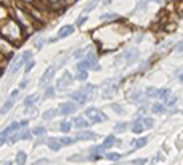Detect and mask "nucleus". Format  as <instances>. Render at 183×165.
<instances>
[{
	"instance_id": "35",
	"label": "nucleus",
	"mask_w": 183,
	"mask_h": 165,
	"mask_svg": "<svg viewBox=\"0 0 183 165\" xmlns=\"http://www.w3.org/2000/svg\"><path fill=\"white\" fill-rule=\"evenodd\" d=\"M87 79H89V72H75V80L85 82Z\"/></svg>"
},
{
	"instance_id": "38",
	"label": "nucleus",
	"mask_w": 183,
	"mask_h": 165,
	"mask_svg": "<svg viewBox=\"0 0 183 165\" xmlns=\"http://www.w3.org/2000/svg\"><path fill=\"white\" fill-rule=\"evenodd\" d=\"M87 20H89V16H79V18L75 20V27H82Z\"/></svg>"
},
{
	"instance_id": "34",
	"label": "nucleus",
	"mask_w": 183,
	"mask_h": 165,
	"mask_svg": "<svg viewBox=\"0 0 183 165\" xmlns=\"http://www.w3.org/2000/svg\"><path fill=\"white\" fill-rule=\"evenodd\" d=\"M96 7H98V0H92V2H90L89 5H85V8H84V13H90V11H93Z\"/></svg>"
},
{
	"instance_id": "20",
	"label": "nucleus",
	"mask_w": 183,
	"mask_h": 165,
	"mask_svg": "<svg viewBox=\"0 0 183 165\" xmlns=\"http://www.w3.org/2000/svg\"><path fill=\"white\" fill-rule=\"evenodd\" d=\"M172 96V91H170V88H159V96H158V99H161V101L164 103V101H167V99Z\"/></svg>"
},
{
	"instance_id": "30",
	"label": "nucleus",
	"mask_w": 183,
	"mask_h": 165,
	"mask_svg": "<svg viewBox=\"0 0 183 165\" xmlns=\"http://www.w3.org/2000/svg\"><path fill=\"white\" fill-rule=\"evenodd\" d=\"M127 128H129V124L127 122H117V124L114 125V132L116 133H124Z\"/></svg>"
},
{
	"instance_id": "55",
	"label": "nucleus",
	"mask_w": 183,
	"mask_h": 165,
	"mask_svg": "<svg viewBox=\"0 0 183 165\" xmlns=\"http://www.w3.org/2000/svg\"><path fill=\"white\" fill-rule=\"evenodd\" d=\"M2 165H13V162H11V160H5Z\"/></svg>"
},
{
	"instance_id": "43",
	"label": "nucleus",
	"mask_w": 183,
	"mask_h": 165,
	"mask_svg": "<svg viewBox=\"0 0 183 165\" xmlns=\"http://www.w3.org/2000/svg\"><path fill=\"white\" fill-rule=\"evenodd\" d=\"M24 114H27V115H35L37 114V107L34 106V107H24Z\"/></svg>"
},
{
	"instance_id": "33",
	"label": "nucleus",
	"mask_w": 183,
	"mask_h": 165,
	"mask_svg": "<svg viewBox=\"0 0 183 165\" xmlns=\"http://www.w3.org/2000/svg\"><path fill=\"white\" fill-rule=\"evenodd\" d=\"M143 125H144V128H146V130H151V128L154 127V119L149 117V115H144V117H143Z\"/></svg>"
},
{
	"instance_id": "27",
	"label": "nucleus",
	"mask_w": 183,
	"mask_h": 165,
	"mask_svg": "<svg viewBox=\"0 0 183 165\" xmlns=\"http://www.w3.org/2000/svg\"><path fill=\"white\" fill-rule=\"evenodd\" d=\"M19 135H21V140H24V141H29V140L34 138V133H32V130H29V128H23V130L19 132Z\"/></svg>"
},
{
	"instance_id": "56",
	"label": "nucleus",
	"mask_w": 183,
	"mask_h": 165,
	"mask_svg": "<svg viewBox=\"0 0 183 165\" xmlns=\"http://www.w3.org/2000/svg\"><path fill=\"white\" fill-rule=\"evenodd\" d=\"M149 2H151V0H149ZM154 2H161V0H154Z\"/></svg>"
},
{
	"instance_id": "12",
	"label": "nucleus",
	"mask_w": 183,
	"mask_h": 165,
	"mask_svg": "<svg viewBox=\"0 0 183 165\" xmlns=\"http://www.w3.org/2000/svg\"><path fill=\"white\" fill-rule=\"evenodd\" d=\"M60 115V109L58 107H53V109H48V111H45L43 114H42V119L45 122H50V120H53L55 117H58Z\"/></svg>"
},
{
	"instance_id": "44",
	"label": "nucleus",
	"mask_w": 183,
	"mask_h": 165,
	"mask_svg": "<svg viewBox=\"0 0 183 165\" xmlns=\"http://www.w3.org/2000/svg\"><path fill=\"white\" fill-rule=\"evenodd\" d=\"M148 2H149V0H140L135 10H144V8H146V5H148Z\"/></svg>"
},
{
	"instance_id": "13",
	"label": "nucleus",
	"mask_w": 183,
	"mask_h": 165,
	"mask_svg": "<svg viewBox=\"0 0 183 165\" xmlns=\"http://www.w3.org/2000/svg\"><path fill=\"white\" fill-rule=\"evenodd\" d=\"M90 69H92V66L87 59H82L75 64V72H89Z\"/></svg>"
},
{
	"instance_id": "54",
	"label": "nucleus",
	"mask_w": 183,
	"mask_h": 165,
	"mask_svg": "<svg viewBox=\"0 0 183 165\" xmlns=\"http://www.w3.org/2000/svg\"><path fill=\"white\" fill-rule=\"evenodd\" d=\"M178 80H180V82H181V84H183V71H181V72H180V74H178Z\"/></svg>"
},
{
	"instance_id": "19",
	"label": "nucleus",
	"mask_w": 183,
	"mask_h": 165,
	"mask_svg": "<svg viewBox=\"0 0 183 165\" xmlns=\"http://www.w3.org/2000/svg\"><path fill=\"white\" fill-rule=\"evenodd\" d=\"M26 160H27V154L24 151H19L15 157V165H26Z\"/></svg>"
},
{
	"instance_id": "6",
	"label": "nucleus",
	"mask_w": 183,
	"mask_h": 165,
	"mask_svg": "<svg viewBox=\"0 0 183 165\" xmlns=\"http://www.w3.org/2000/svg\"><path fill=\"white\" fill-rule=\"evenodd\" d=\"M72 124H74V127L77 128V130H87V128H90V125H93L85 115H77V117H74V119H72Z\"/></svg>"
},
{
	"instance_id": "53",
	"label": "nucleus",
	"mask_w": 183,
	"mask_h": 165,
	"mask_svg": "<svg viewBox=\"0 0 183 165\" xmlns=\"http://www.w3.org/2000/svg\"><path fill=\"white\" fill-rule=\"evenodd\" d=\"M101 2H103V5H111L112 0H101Z\"/></svg>"
},
{
	"instance_id": "22",
	"label": "nucleus",
	"mask_w": 183,
	"mask_h": 165,
	"mask_svg": "<svg viewBox=\"0 0 183 165\" xmlns=\"http://www.w3.org/2000/svg\"><path fill=\"white\" fill-rule=\"evenodd\" d=\"M116 143H117V138H116L114 135H109V136H106V138L103 140V144H104L108 149H111L112 146H116Z\"/></svg>"
},
{
	"instance_id": "50",
	"label": "nucleus",
	"mask_w": 183,
	"mask_h": 165,
	"mask_svg": "<svg viewBox=\"0 0 183 165\" xmlns=\"http://www.w3.org/2000/svg\"><path fill=\"white\" fill-rule=\"evenodd\" d=\"M45 163H48V160H47V159H40V160H37V162H34L32 165H45Z\"/></svg>"
},
{
	"instance_id": "26",
	"label": "nucleus",
	"mask_w": 183,
	"mask_h": 165,
	"mask_svg": "<svg viewBox=\"0 0 183 165\" xmlns=\"http://www.w3.org/2000/svg\"><path fill=\"white\" fill-rule=\"evenodd\" d=\"M89 48V47H84V48H77L74 53H72V58L74 59H79V61H82V59H85V50Z\"/></svg>"
},
{
	"instance_id": "10",
	"label": "nucleus",
	"mask_w": 183,
	"mask_h": 165,
	"mask_svg": "<svg viewBox=\"0 0 183 165\" xmlns=\"http://www.w3.org/2000/svg\"><path fill=\"white\" fill-rule=\"evenodd\" d=\"M47 146H48V149L53 151V152H58L63 148V144L60 143V138H55V136H52V138L47 140Z\"/></svg>"
},
{
	"instance_id": "28",
	"label": "nucleus",
	"mask_w": 183,
	"mask_h": 165,
	"mask_svg": "<svg viewBox=\"0 0 183 165\" xmlns=\"http://www.w3.org/2000/svg\"><path fill=\"white\" fill-rule=\"evenodd\" d=\"M67 162H79V163L89 162V155H87V157H82L80 154H74V155H71V157H67Z\"/></svg>"
},
{
	"instance_id": "9",
	"label": "nucleus",
	"mask_w": 183,
	"mask_h": 165,
	"mask_svg": "<svg viewBox=\"0 0 183 165\" xmlns=\"http://www.w3.org/2000/svg\"><path fill=\"white\" fill-rule=\"evenodd\" d=\"M148 140H149L148 136H141V138L133 140V141H132V149L127 151V155L132 154V152H135V151H138V149H141L143 146H146V144H148Z\"/></svg>"
},
{
	"instance_id": "52",
	"label": "nucleus",
	"mask_w": 183,
	"mask_h": 165,
	"mask_svg": "<svg viewBox=\"0 0 183 165\" xmlns=\"http://www.w3.org/2000/svg\"><path fill=\"white\" fill-rule=\"evenodd\" d=\"M177 50H178V51H180V53H183V40H181V42H178V43H177Z\"/></svg>"
},
{
	"instance_id": "42",
	"label": "nucleus",
	"mask_w": 183,
	"mask_h": 165,
	"mask_svg": "<svg viewBox=\"0 0 183 165\" xmlns=\"http://www.w3.org/2000/svg\"><path fill=\"white\" fill-rule=\"evenodd\" d=\"M111 109H112L116 114H124V109H122L117 103H112V104H111Z\"/></svg>"
},
{
	"instance_id": "23",
	"label": "nucleus",
	"mask_w": 183,
	"mask_h": 165,
	"mask_svg": "<svg viewBox=\"0 0 183 165\" xmlns=\"http://www.w3.org/2000/svg\"><path fill=\"white\" fill-rule=\"evenodd\" d=\"M144 93H146V98H148V99L158 98V96H159V88H154V87H148L146 90H144Z\"/></svg>"
},
{
	"instance_id": "4",
	"label": "nucleus",
	"mask_w": 183,
	"mask_h": 165,
	"mask_svg": "<svg viewBox=\"0 0 183 165\" xmlns=\"http://www.w3.org/2000/svg\"><path fill=\"white\" fill-rule=\"evenodd\" d=\"M69 98H71V101H74V103H77L79 106H84V104H87L89 103V95L87 93H84L82 90H77V91H72V93H69Z\"/></svg>"
},
{
	"instance_id": "21",
	"label": "nucleus",
	"mask_w": 183,
	"mask_h": 165,
	"mask_svg": "<svg viewBox=\"0 0 183 165\" xmlns=\"http://www.w3.org/2000/svg\"><path fill=\"white\" fill-rule=\"evenodd\" d=\"M72 122H69V120H61L60 122V132L61 133H64V135H67L71 132V128H72Z\"/></svg>"
},
{
	"instance_id": "1",
	"label": "nucleus",
	"mask_w": 183,
	"mask_h": 165,
	"mask_svg": "<svg viewBox=\"0 0 183 165\" xmlns=\"http://www.w3.org/2000/svg\"><path fill=\"white\" fill-rule=\"evenodd\" d=\"M84 114L92 124H103V122L108 120V115L98 107H87Z\"/></svg>"
},
{
	"instance_id": "25",
	"label": "nucleus",
	"mask_w": 183,
	"mask_h": 165,
	"mask_svg": "<svg viewBox=\"0 0 183 165\" xmlns=\"http://www.w3.org/2000/svg\"><path fill=\"white\" fill-rule=\"evenodd\" d=\"M32 56H34V54H32V51H31V50H26V51L21 54V63H23L24 66H26V64H29L31 61H34V59H32Z\"/></svg>"
},
{
	"instance_id": "41",
	"label": "nucleus",
	"mask_w": 183,
	"mask_h": 165,
	"mask_svg": "<svg viewBox=\"0 0 183 165\" xmlns=\"http://www.w3.org/2000/svg\"><path fill=\"white\" fill-rule=\"evenodd\" d=\"M19 140H21V135H19V132H18V133L11 135V138L8 140V143H10V144H16V143H18Z\"/></svg>"
},
{
	"instance_id": "15",
	"label": "nucleus",
	"mask_w": 183,
	"mask_h": 165,
	"mask_svg": "<svg viewBox=\"0 0 183 165\" xmlns=\"http://www.w3.org/2000/svg\"><path fill=\"white\" fill-rule=\"evenodd\" d=\"M166 104H164V103H154L151 107H149V111L153 112V114H164V112H166Z\"/></svg>"
},
{
	"instance_id": "49",
	"label": "nucleus",
	"mask_w": 183,
	"mask_h": 165,
	"mask_svg": "<svg viewBox=\"0 0 183 165\" xmlns=\"http://www.w3.org/2000/svg\"><path fill=\"white\" fill-rule=\"evenodd\" d=\"M43 141H45V138H43V136H40V138H37V141H35V144H34V148H37V146L43 144Z\"/></svg>"
},
{
	"instance_id": "47",
	"label": "nucleus",
	"mask_w": 183,
	"mask_h": 165,
	"mask_svg": "<svg viewBox=\"0 0 183 165\" xmlns=\"http://www.w3.org/2000/svg\"><path fill=\"white\" fill-rule=\"evenodd\" d=\"M19 96V88L18 90H11V91H10V98H11V99H16Z\"/></svg>"
},
{
	"instance_id": "8",
	"label": "nucleus",
	"mask_w": 183,
	"mask_h": 165,
	"mask_svg": "<svg viewBox=\"0 0 183 165\" xmlns=\"http://www.w3.org/2000/svg\"><path fill=\"white\" fill-rule=\"evenodd\" d=\"M75 141H90V140H98L100 136L96 135L95 132H90V130H85V132H79L75 136Z\"/></svg>"
},
{
	"instance_id": "39",
	"label": "nucleus",
	"mask_w": 183,
	"mask_h": 165,
	"mask_svg": "<svg viewBox=\"0 0 183 165\" xmlns=\"http://www.w3.org/2000/svg\"><path fill=\"white\" fill-rule=\"evenodd\" d=\"M148 163V159L146 157H143V159H135L130 162V165H146Z\"/></svg>"
},
{
	"instance_id": "17",
	"label": "nucleus",
	"mask_w": 183,
	"mask_h": 165,
	"mask_svg": "<svg viewBox=\"0 0 183 165\" xmlns=\"http://www.w3.org/2000/svg\"><path fill=\"white\" fill-rule=\"evenodd\" d=\"M104 159H108L109 162H119L121 159H122V154L121 152H112V151H108L106 152V155H104Z\"/></svg>"
},
{
	"instance_id": "46",
	"label": "nucleus",
	"mask_w": 183,
	"mask_h": 165,
	"mask_svg": "<svg viewBox=\"0 0 183 165\" xmlns=\"http://www.w3.org/2000/svg\"><path fill=\"white\" fill-rule=\"evenodd\" d=\"M27 85H29V79H23L21 82H19V90H24Z\"/></svg>"
},
{
	"instance_id": "7",
	"label": "nucleus",
	"mask_w": 183,
	"mask_h": 165,
	"mask_svg": "<svg viewBox=\"0 0 183 165\" xmlns=\"http://www.w3.org/2000/svg\"><path fill=\"white\" fill-rule=\"evenodd\" d=\"M75 32V24H66L63 27H60V31H58L56 34V37L58 39H66V37H69V35H72Z\"/></svg>"
},
{
	"instance_id": "2",
	"label": "nucleus",
	"mask_w": 183,
	"mask_h": 165,
	"mask_svg": "<svg viewBox=\"0 0 183 165\" xmlns=\"http://www.w3.org/2000/svg\"><path fill=\"white\" fill-rule=\"evenodd\" d=\"M56 69H58V66H50V67H47V71L42 74L40 80H39V85H40V87H45V88L50 87V82H52V79L55 77Z\"/></svg>"
},
{
	"instance_id": "11",
	"label": "nucleus",
	"mask_w": 183,
	"mask_h": 165,
	"mask_svg": "<svg viewBox=\"0 0 183 165\" xmlns=\"http://www.w3.org/2000/svg\"><path fill=\"white\" fill-rule=\"evenodd\" d=\"M39 99H40L39 93H32V95H29V96H26V98H24L23 104H24V107H34V106H35V103H39Z\"/></svg>"
},
{
	"instance_id": "24",
	"label": "nucleus",
	"mask_w": 183,
	"mask_h": 165,
	"mask_svg": "<svg viewBox=\"0 0 183 165\" xmlns=\"http://www.w3.org/2000/svg\"><path fill=\"white\" fill-rule=\"evenodd\" d=\"M32 133H34L35 138H40V136H45V133H47V128H45L43 125H37V127H34V128H32Z\"/></svg>"
},
{
	"instance_id": "51",
	"label": "nucleus",
	"mask_w": 183,
	"mask_h": 165,
	"mask_svg": "<svg viewBox=\"0 0 183 165\" xmlns=\"http://www.w3.org/2000/svg\"><path fill=\"white\" fill-rule=\"evenodd\" d=\"M161 160H162V157H161V154H158V155H156V159H153L151 162H153V165H154V163H158V162H161Z\"/></svg>"
},
{
	"instance_id": "36",
	"label": "nucleus",
	"mask_w": 183,
	"mask_h": 165,
	"mask_svg": "<svg viewBox=\"0 0 183 165\" xmlns=\"http://www.w3.org/2000/svg\"><path fill=\"white\" fill-rule=\"evenodd\" d=\"M95 88H96L95 85H89V84H85V85H84L80 90L84 91V93H87V95L90 96V95H92V91H95Z\"/></svg>"
},
{
	"instance_id": "45",
	"label": "nucleus",
	"mask_w": 183,
	"mask_h": 165,
	"mask_svg": "<svg viewBox=\"0 0 183 165\" xmlns=\"http://www.w3.org/2000/svg\"><path fill=\"white\" fill-rule=\"evenodd\" d=\"M34 66H35V63H34V61H31L29 64H26V67H24V74H29V72H31V71L34 69Z\"/></svg>"
},
{
	"instance_id": "5",
	"label": "nucleus",
	"mask_w": 183,
	"mask_h": 165,
	"mask_svg": "<svg viewBox=\"0 0 183 165\" xmlns=\"http://www.w3.org/2000/svg\"><path fill=\"white\" fill-rule=\"evenodd\" d=\"M75 80V77H72V74L69 71H64V74L61 76V79L58 80V84H56V88L58 90H64V88H67L72 82Z\"/></svg>"
},
{
	"instance_id": "31",
	"label": "nucleus",
	"mask_w": 183,
	"mask_h": 165,
	"mask_svg": "<svg viewBox=\"0 0 183 165\" xmlns=\"http://www.w3.org/2000/svg\"><path fill=\"white\" fill-rule=\"evenodd\" d=\"M55 91H56V87H47L45 88V93H43V96H42V99H50V98H53L55 96Z\"/></svg>"
},
{
	"instance_id": "14",
	"label": "nucleus",
	"mask_w": 183,
	"mask_h": 165,
	"mask_svg": "<svg viewBox=\"0 0 183 165\" xmlns=\"http://www.w3.org/2000/svg\"><path fill=\"white\" fill-rule=\"evenodd\" d=\"M130 127H132V133H135V135H141V132L146 130V128H144V125H143V122H135V120H132V122H130Z\"/></svg>"
},
{
	"instance_id": "29",
	"label": "nucleus",
	"mask_w": 183,
	"mask_h": 165,
	"mask_svg": "<svg viewBox=\"0 0 183 165\" xmlns=\"http://www.w3.org/2000/svg\"><path fill=\"white\" fill-rule=\"evenodd\" d=\"M60 143H61L63 146H72V144L75 143V138H74V136L64 135V136H61V138H60Z\"/></svg>"
},
{
	"instance_id": "48",
	"label": "nucleus",
	"mask_w": 183,
	"mask_h": 165,
	"mask_svg": "<svg viewBox=\"0 0 183 165\" xmlns=\"http://www.w3.org/2000/svg\"><path fill=\"white\" fill-rule=\"evenodd\" d=\"M19 124H21V130H23V128H27L29 127V119H23Z\"/></svg>"
},
{
	"instance_id": "32",
	"label": "nucleus",
	"mask_w": 183,
	"mask_h": 165,
	"mask_svg": "<svg viewBox=\"0 0 183 165\" xmlns=\"http://www.w3.org/2000/svg\"><path fill=\"white\" fill-rule=\"evenodd\" d=\"M119 18V15H116V13H103L100 16V20L101 21H116Z\"/></svg>"
},
{
	"instance_id": "3",
	"label": "nucleus",
	"mask_w": 183,
	"mask_h": 165,
	"mask_svg": "<svg viewBox=\"0 0 183 165\" xmlns=\"http://www.w3.org/2000/svg\"><path fill=\"white\" fill-rule=\"evenodd\" d=\"M77 107H79V104L74 103V101H67V103H61L60 106H58V109H60V115L63 117H67V115H72Z\"/></svg>"
},
{
	"instance_id": "18",
	"label": "nucleus",
	"mask_w": 183,
	"mask_h": 165,
	"mask_svg": "<svg viewBox=\"0 0 183 165\" xmlns=\"http://www.w3.org/2000/svg\"><path fill=\"white\" fill-rule=\"evenodd\" d=\"M13 106H15V99L8 98L7 101H5V104H3V107H2V111H0V114H2V115L8 114V112L11 111V109H13Z\"/></svg>"
},
{
	"instance_id": "37",
	"label": "nucleus",
	"mask_w": 183,
	"mask_h": 165,
	"mask_svg": "<svg viewBox=\"0 0 183 165\" xmlns=\"http://www.w3.org/2000/svg\"><path fill=\"white\" fill-rule=\"evenodd\" d=\"M164 104H166V107H173L177 104V96H170L167 101H164Z\"/></svg>"
},
{
	"instance_id": "57",
	"label": "nucleus",
	"mask_w": 183,
	"mask_h": 165,
	"mask_svg": "<svg viewBox=\"0 0 183 165\" xmlns=\"http://www.w3.org/2000/svg\"><path fill=\"white\" fill-rule=\"evenodd\" d=\"M181 114H183V112H181Z\"/></svg>"
},
{
	"instance_id": "40",
	"label": "nucleus",
	"mask_w": 183,
	"mask_h": 165,
	"mask_svg": "<svg viewBox=\"0 0 183 165\" xmlns=\"http://www.w3.org/2000/svg\"><path fill=\"white\" fill-rule=\"evenodd\" d=\"M47 42H48V40H45V39H39L37 42H34V47H35L37 50H42V48H43V45H45Z\"/></svg>"
},
{
	"instance_id": "16",
	"label": "nucleus",
	"mask_w": 183,
	"mask_h": 165,
	"mask_svg": "<svg viewBox=\"0 0 183 165\" xmlns=\"http://www.w3.org/2000/svg\"><path fill=\"white\" fill-rule=\"evenodd\" d=\"M90 154H101V155H106V152H108V148H106L104 144H98V146H92L90 148V151H89Z\"/></svg>"
}]
</instances>
